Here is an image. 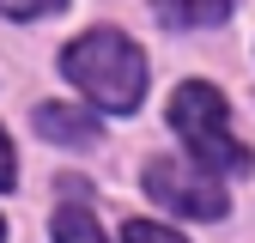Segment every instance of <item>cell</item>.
Here are the masks:
<instances>
[{
	"mask_svg": "<svg viewBox=\"0 0 255 243\" xmlns=\"http://www.w3.org/2000/svg\"><path fill=\"white\" fill-rule=\"evenodd\" d=\"M146 195L158 201V207H170V213H182V219H225V189H219V176H207V170H188V164H176V158H152L146 164Z\"/></svg>",
	"mask_w": 255,
	"mask_h": 243,
	"instance_id": "3",
	"label": "cell"
},
{
	"mask_svg": "<svg viewBox=\"0 0 255 243\" xmlns=\"http://www.w3.org/2000/svg\"><path fill=\"white\" fill-rule=\"evenodd\" d=\"M170 128L182 134V146L195 152L201 170H249V146L231 134V116H225L219 85H207V79L176 85L170 91Z\"/></svg>",
	"mask_w": 255,
	"mask_h": 243,
	"instance_id": "2",
	"label": "cell"
},
{
	"mask_svg": "<svg viewBox=\"0 0 255 243\" xmlns=\"http://www.w3.org/2000/svg\"><path fill=\"white\" fill-rule=\"evenodd\" d=\"M49 231H55V243H110V237L98 231V219H91L85 207H61Z\"/></svg>",
	"mask_w": 255,
	"mask_h": 243,
	"instance_id": "5",
	"label": "cell"
},
{
	"mask_svg": "<svg viewBox=\"0 0 255 243\" xmlns=\"http://www.w3.org/2000/svg\"><path fill=\"white\" fill-rule=\"evenodd\" d=\"M122 243H188V237H176V231H164V225H152V219H128V225H122Z\"/></svg>",
	"mask_w": 255,
	"mask_h": 243,
	"instance_id": "7",
	"label": "cell"
},
{
	"mask_svg": "<svg viewBox=\"0 0 255 243\" xmlns=\"http://www.w3.org/2000/svg\"><path fill=\"white\" fill-rule=\"evenodd\" d=\"M18 182V164H12V140L0 134V189H12Z\"/></svg>",
	"mask_w": 255,
	"mask_h": 243,
	"instance_id": "9",
	"label": "cell"
},
{
	"mask_svg": "<svg viewBox=\"0 0 255 243\" xmlns=\"http://www.w3.org/2000/svg\"><path fill=\"white\" fill-rule=\"evenodd\" d=\"M61 73H67L98 110H116V116L140 110V98H146V55L128 43L122 30H110V24L85 30V37H73L61 49Z\"/></svg>",
	"mask_w": 255,
	"mask_h": 243,
	"instance_id": "1",
	"label": "cell"
},
{
	"mask_svg": "<svg viewBox=\"0 0 255 243\" xmlns=\"http://www.w3.org/2000/svg\"><path fill=\"white\" fill-rule=\"evenodd\" d=\"M67 0H0V12L6 18H49V12H61Z\"/></svg>",
	"mask_w": 255,
	"mask_h": 243,
	"instance_id": "8",
	"label": "cell"
},
{
	"mask_svg": "<svg viewBox=\"0 0 255 243\" xmlns=\"http://www.w3.org/2000/svg\"><path fill=\"white\" fill-rule=\"evenodd\" d=\"M237 0H164V12L176 24H225Z\"/></svg>",
	"mask_w": 255,
	"mask_h": 243,
	"instance_id": "6",
	"label": "cell"
},
{
	"mask_svg": "<svg viewBox=\"0 0 255 243\" xmlns=\"http://www.w3.org/2000/svg\"><path fill=\"white\" fill-rule=\"evenodd\" d=\"M37 134L43 140H55V146H91L98 140V122H91L85 110H73V104H37Z\"/></svg>",
	"mask_w": 255,
	"mask_h": 243,
	"instance_id": "4",
	"label": "cell"
},
{
	"mask_svg": "<svg viewBox=\"0 0 255 243\" xmlns=\"http://www.w3.org/2000/svg\"><path fill=\"white\" fill-rule=\"evenodd\" d=\"M0 243H6V219H0Z\"/></svg>",
	"mask_w": 255,
	"mask_h": 243,
	"instance_id": "10",
	"label": "cell"
}]
</instances>
